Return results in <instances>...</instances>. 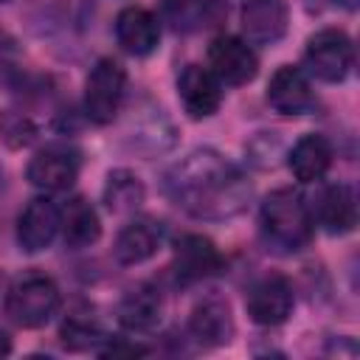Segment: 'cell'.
I'll list each match as a JSON object with an SVG mask.
<instances>
[{
    "label": "cell",
    "mask_w": 360,
    "mask_h": 360,
    "mask_svg": "<svg viewBox=\"0 0 360 360\" xmlns=\"http://www.w3.org/2000/svg\"><path fill=\"white\" fill-rule=\"evenodd\" d=\"M163 194L188 217L222 222L242 214L253 197L248 174L217 149H191L163 174Z\"/></svg>",
    "instance_id": "obj_1"
},
{
    "label": "cell",
    "mask_w": 360,
    "mask_h": 360,
    "mask_svg": "<svg viewBox=\"0 0 360 360\" xmlns=\"http://www.w3.org/2000/svg\"><path fill=\"white\" fill-rule=\"evenodd\" d=\"M312 211L301 191L295 188H276L264 197L259 208V233L262 242L276 253H298L312 239Z\"/></svg>",
    "instance_id": "obj_2"
},
{
    "label": "cell",
    "mask_w": 360,
    "mask_h": 360,
    "mask_svg": "<svg viewBox=\"0 0 360 360\" xmlns=\"http://www.w3.org/2000/svg\"><path fill=\"white\" fill-rule=\"evenodd\" d=\"M62 295L51 276L25 273L6 292V315L22 329H39L59 312Z\"/></svg>",
    "instance_id": "obj_3"
},
{
    "label": "cell",
    "mask_w": 360,
    "mask_h": 360,
    "mask_svg": "<svg viewBox=\"0 0 360 360\" xmlns=\"http://www.w3.org/2000/svg\"><path fill=\"white\" fill-rule=\"evenodd\" d=\"M124 87L127 70L121 68V62H115L112 56H101L84 79V115L98 127L112 124L124 101Z\"/></svg>",
    "instance_id": "obj_4"
},
{
    "label": "cell",
    "mask_w": 360,
    "mask_h": 360,
    "mask_svg": "<svg viewBox=\"0 0 360 360\" xmlns=\"http://www.w3.org/2000/svg\"><path fill=\"white\" fill-rule=\"evenodd\" d=\"M307 70L321 82H343L354 65V42L340 28H321L307 39L304 48Z\"/></svg>",
    "instance_id": "obj_5"
},
{
    "label": "cell",
    "mask_w": 360,
    "mask_h": 360,
    "mask_svg": "<svg viewBox=\"0 0 360 360\" xmlns=\"http://www.w3.org/2000/svg\"><path fill=\"white\" fill-rule=\"evenodd\" d=\"M295 307V292L292 284L273 273V276H262L259 281L250 284L248 295H245V309L250 315L253 323L259 326H278L292 315Z\"/></svg>",
    "instance_id": "obj_6"
},
{
    "label": "cell",
    "mask_w": 360,
    "mask_h": 360,
    "mask_svg": "<svg viewBox=\"0 0 360 360\" xmlns=\"http://www.w3.org/2000/svg\"><path fill=\"white\" fill-rule=\"evenodd\" d=\"M208 70L231 87L248 84L256 79L259 73V59L256 51L250 48V42H245L242 37H217L208 45Z\"/></svg>",
    "instance_id": "obj_7"
},
{
    "label": "cell",
    "mask_w": 360,
    "mask_h": 360,
    "mask_svg": "<svg viewBox=\"0 0 360 360\" xmlns=\"http://www.w3.org/2000/svg\"><path fill=\"white\" fill-rule=\"evenodd\" d=\"M79 169H82L79 155L68 146L53 143V146L39 149L28 160L25 177L39 191H68L79 177Z\"/></svg>",
    "instance_id": "obj_8"
},
{
    "label": "cell",
    "mask_w": 360,
    "mask_h": 360,
    "mask_svg": "<svg viewBox=\"0 0 360 360\" xmlns=\"http://www.w3.org/2000/svg\"><path fill=\"white\" fill-rule=\"evenodd\" d=\"M172 270L180 284L205 281L222 270V253L217 250V245L211 239H205L200 233H183L174 242Z\"/></svg>",
    "instance_id": "obj_9"
},
{
    "label": "cell",
    "mask_w": 360,
    "mask_h": 360,
    "mask_svg": "<svg viewBox=\"0 0 360 360\" xmlns=\"http://www.w3.org/2000/svg\"><path fill=\"white\" fill-rule=\"evenodd\" d=\"M267 104L281 115H307L315 110V93L307 73L295 65H281L267 82Z\"/></svg>",
    "instance_id": "obj_10"
},
{
    "label": "cell",
    "mask_w": 360,
    "mask_h": 360,
    "mask_svg": "<svg viewBox=\"0 0 360 360\" xmlns=\"http://www.w3.org/2000/svg\"><path fill=\"white\" fill-rule=\"evenodd\" d=\"M177 96L188 118H208L222 104V82L202 65H186L177 76Z\"/></svg>",
    "instance_id": "obj_11"
},
{
    "label": "cell",
    "mask_w": 360,
    "mask_h": 360,
    "mask_svg": "<svg viewBox=\"0 0 360 360\" xmlns=\"http://www.w3.org/2000/svg\"><path fill=\"white\" fill-rule=\"evenodd\" d=\"M59 233V205L48 197H34L17 217V245L25 253L51 248Z\"/></svg>",
    "instance_id": "obj_12"
},
{
    "label": "cell",
    "mask_w": 360,
    "mask_h": 360,
    "mask_svg": "<svg viewBox=\"0 0 360 360\" xmlns=\"http://www.w3.org/2000/svg\"><path fill=\"white\" fill-rule=\"evenodd\" d=\"M290 25L287 0H245L242 34L250 45H276Z\"/></svg>",
    "instance_id": "obj_13"
},
{
    "label": "cell",
    "mask_w": 360,
    "mask_h": 360,
    "mask_svg": "<svg viewBox=\"0 0 360 360\" xmlns=\"http://www.w3.org/2000/svg\"><path fill=\"white\" fill-rule=\"evenodd\" d=\"M188 335L200 346H225L233 338V315L228 301L208 295L194 304L188 315Z\"/></svg>",
    "instance_id": "obj_14"
},
{
    "label": "cell",
    "mask_w": 360,
    "mask_h": 360,
    "mask_svg": "<svg viewBox=\"0 0 360 360\" xmlns=\"http://www.w3.org/2000/svg\"><path fill=\"white\" fill-rule=\"evenodd\" d=\"M115 39L132 56H149L160 42V20L143 6H127L115 17Z\"/></svg>",
    "instance_id": "obj_15"
},
{
    "label": "cell",
    "mask_w": 360,
    "mask_h": 360,
    "mask_svg": "<svg viewBox=\"0 0 360 360\" xmlns=\"http://www.w3.org/2000/svg\"><path fill=\"white\" fill-rule=\"evenodd\" d=\"M160 242H163V225L152 217H138L118 231L112 256L118 264H141L158 253Z\"/></svg>",
    "instance_id": "obj_16"
},
{
    "label": "cell",
    "mask_w": 360,
    "mask_h": 360,
    "mask_svg": "<svg viewBox=\"0 0 360 360\" xmlns=\"http://www.w3.org/2000/svg\"><path fill=\"white\" fill-rule=\"evenodd\" d=\"M315 214H318V225L332 236H343V233L354 231V225H357V197H354L352 186H346V183L326 186L318 194Z\"/></svg>",
    "instance_id": "obj_17"
},
{
    "label": "cell",
    "mask_w": 360,
    "mask_h": 360,
    "mask_svg": "<svg viewBox=\"0 0 360 360\" xmlns=\"http://www.w3.org/2000/svg\"><path fill=\"white\" fill-rule=\"evenodd\" d=\"M59 233H62L65 248H70V250H82V248L96 245L101 236L98 211L84 197L68 200V205L59 208Z\"/></svg>",
    "instance_id": "obj_18"
},
{
    "label": "cell",
    "mask_w": 360,
    "mask_h": 360,
    "mask_svg": "<svg viewBox=\"0 0 360 360\" xmlns=\"http://www.w3.org/2000/svg\"><path fill=\"white\" fill-rule=\"evenodd\" d=\"M163 312L160 290L152 284H135L118 301V321L129 332H149Z\"/></svg>",
    "instance_id": "obj_19"
},
{
    "label": "cell",
    "mask_w": 360,
    "mask_h": 360,
    "mask_svg": "<svg viewBox=\"0 0 360 360\" xmlns=\"http://www.w3.org/2000/svg\"><path fill=\"white\" fill-rule=\"evenodd\" d=\"M287 163L298 183H318L332 166V143L323 135H304L292 143Z\"/></svg>",
    "instance_id": "obj_20"
},
{
    "label": "cell",
    "mask_w": 360,
    "mask_h": 360,
    "mask_svg": "<svg viewBox=\"0 0 360 360\" xmlns=\"http://www.w3.org/2000/svg\"><path fill=\"white\" fill-rule=\"evenodd\" d=\"M146 197V188L141 177L129 169H115L107 174L104 183V205L112 214H135Z\"/></svg>",
    "instance_id": "obj_21"
},
{
    "label": "cell",
    "mask_w": 360,
    "mask_h": 360,
    "mask_svg": "<svg viewBox=\"0 0 360 360\" xmlns=\"http://www.w3.org/2000/svg\"><path fill=\"white\" fill-rule=\"evenodd\" d=\"M59 338H62L65 349H70V352H90V349H96L98 340H107L101 323L96 321V315L90 309L70 312L59 326Z\"/></svg>",
    "instance_id": "obj_22"
},
{
    "label": "cell",
    "mask_w": 360,
    "mask_h": 360,
    "mask_svg": "<svg viewBox=\"0 0 360 360\" xmlns=\"http://www.w3.org/2000/svg\"><path fill=\"white\" fill-rule=\"evenodd\" d=\"M152 115L146 121H141L135 127V146L143 152H166L174 143V127L166 121V115L160 110H149Z\"/></svg>",
    "instance_id": "obj_23"
},
{
    "label": "cell",
    "mask_w": 360,
    "mask_h": 360,
    "mask_svg": "<svg viewBox=\"0 0 360 360\" xmlns=\"http://www.w3.org/2000/svg\"><path fill=\"white\" fill-rule=\"evenodd\" d=\"M3 135L11 146H25L34 138V127L22 112H8L3 121Z\"/></svg>",
    "instance_id": "obj_24"
},
{
    "label": "cell",
    "mask_w": 360,
    "mask_h": 360,
    "mask_svg": "<svg viewBox=\"0 0 360 360\" xmlns=\"http://www.w3.org/2000/svg\"><path fill=\"white\" fill-rule=\"evenodd\" d=\"M262 135V143H264V149H259L256 143H250V160L256 163V166H262V169H267V166H276V155H278V141L276 138H270V132H259Z\"/></svg>",
    "instance_id": "obj_25"
},
{
    "label": "cell",
    "mask_w": 360,
    "mask_h": 360,
    "mask_svg": "<svg viewBox=\"0 0 360 360\" xmlns=\"http://www.w3.org/2000/svg\"><path fill=\"white\" fill-rule=\"evenodd\" d=\"M149 349L146 346H138V343H121V346H107V349H101V354L104 357H118V354H146Z\"/></svg>",
    "instance_id": "obj_26"
},
{
    "label": "cell",
    "mask_w": 360,
    "mask_h": 360,
    "mask_svg": "<svg viewBox=\"0 0 360 360\" xmlns=\"http://www.w3.org/2000/svg\"><path fill=\"white\" fill-rule=\"evenodd\" d=\"M8 352H11V338L0 329V354H8Z\"/></svg>",
    "instance_id": "obj_27"
},
{
    "label": "cell",
    "mask_w": 360,
    "mask_h": 360,
    "mask_svg": "<svg viewBox=\"0 0 360 360\" xmlns=\"http://www.w3.org/2000/svg\"><path fill=\"white\" fill-rule=\"evenodd\" d=\"M338 6H343V8H349V11H354L357 8V0H335Z\"/></svg>",
    "instance_id": "obj_28"
},
{
    "label": "cell",
    "mask_w": 360,
    "mask_h": 360,
    "mask_svg": "<svg viewBox=\"0 0 360 360\" xmlns=\"http://www.w3.org/2000/svg\"><path fill=\"white\" fill-rule=\"evenodd\" d=\"M309 3V8H312V3H315V8H318V0H307Z\"/></svg>",
    "instance_id": "obj_29"
},
{
    "label": "cell",
    "mask_w": 360,
    "mask_h": 360,
    "mask_svg": "<svg viewBox=\"0 0 360 360\" xmlns=\"http://www.w3.org/2000/svg\"><path fill=\"white\" fill-rule=\"evenodd\" d=\"M0 3H6V0H0Z\"/></svg>",
    "instance_id": "obj_30"
}]
</instances>
